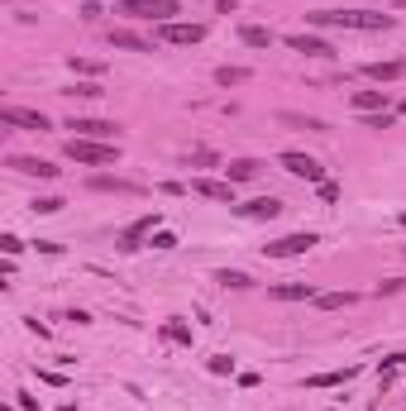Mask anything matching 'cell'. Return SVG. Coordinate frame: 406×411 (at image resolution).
<instances>
[{
	"label": "cell",
	"instance_id": "obj_1",
	"mask_svg": "<svg viewBox=\"0 0 406 411\" xmlns=\"http://www.w3.org/2000/svg\"><path fill=\"white\" fill-rule=\"evenodd\" d=\"M315 29H392L397 14H373V10H315L306 14Z\"/></svg>",
	"mask_w": 406,
	"mask_h": 411
},
{
	"label": "cell",
	"instance_id": "obj_2",
	"mask_svg": "<svg viewBox=\"0 0 406 411\" xmlns=\"http://www.w3.org/2000/svg\"><path fill=\"white\" fill-rule=\"evenodd\" d=\"M72 163H87V168H101V163H120V144H101V139H67L63 148Z\"/></svg>",
	"mask_w": 406,
	"mask_h": 411
},
{
	"label": "cell",
	"instance_id": "obj_3",
	"mask_svg": "<svg viewBox=\"0 0 406 411\" xmlns=\"http://www.w3.org/2000/svg\"><path fill=\"white\" fill-rule=\"evenodd\" d=\"M182 5L177 0H120L115 14H129V19H153V24H168Z\"/></svg>",
	"mask_w": 406,
	"mask_h": 411
},
{
	"label": "cell",
	"instance_id": "obj_4",
	"mask_svg": "<svg viewBox=\"0 0 406 411\" xmlns=\"http://www.w3.org/2000/svg\"><path fill=\"white\" fill-rule=\"evenodd\" d=\"M158 38H163V43H172V48H192V43H201V38H205V24L168 19V24H158Z\"/></svg>",
	"mask_w": 406,
	"mask_h": 411
},
{
	"label": "cell",
	"instance_id": "obj_5",
	"mask_svg": "<svg viewBox=\"0 0 406 411\" xmlns=\"http://www.w3.org/2000/svg\"><path fill=\"white\" fill-rule=\"evenodd\" d=\"M320 239L311 234V230H302V234H282V239H273V244H263V254L268 258H297V254H306V249H315Z\"/></svg>",
	"mask_w": 406,
	"mask_h": 411
},
{
	"label": "cell",
	"instance_id": "obj_6",
	"mask_svg": "<svg viewBox=\"0 0 406 411\" xmlns=\"http://www.w3.org/2000/svg\"><path fill=\"white\" fill-rule=\"evenodd\" d=\"M67 129H72V139H101V144H115V134H120L115 120H67Z\"/></svg>",
	"mask_w": 406,
	"mask_h": 411
},
{
	"label": "cell",
	"instance_id": "obj_7",
	"mask_svg": "<svg viewBox=\"0 0 406 411\" xmlns=\"http://www.w3.org/2000/svg\"><path fill=\"white\" fill-rule=\"evenodd\" d=\"M0 124H14V129H34V134H43V129H48V115H43V110H24V105H5V110H0Z\"/></svg>",
	"mask_w": 406,
	"mask_h": 411
},
{
	"label": "cell",
	"instance_id": "obj_8",
	"mask_svg": "<svg viewBox=\"0 0 406 411\" xmlns=\"http://www.w3.org/2000/svg\"><path fill=\"white\" fill-rule=\"evenodd\" d=\"M278 163H282V168H287L292 177H306V182H315V187L325 182V168H320V163H315L311 153H282Z\"/></svg>",
	"mask_w": 406,
	"mask_h": 411
},
{
	"label": "cell",
	"instance_id": "obj_9",
	"mask_svg": "<svg viewBox=\"0 0 406 411\" xmlns=\"http://www.w3.org/2000/svg\"><path fill=\"white\" fill-rule=\"evenodd\" d=\"M192 192H196V197H205V201L234 206V182H210V177H196V182H192Z\"/></svg>",
	"mask_w": 406,
	"mask_h": 411
},
{
	"label": "cell",
	"instance_id": "obj_10",
	"mask_svg": "<svg viewBox=\"0 0 406 411\" xmlns=\"http://www.w3.org/2000/svg\"><path fill=\"white\" fill-rule=\"evenodd\" d=\"M287 48H292V53H306V58H330V53H335V48H330L325 38H315V34H292Z\"/></svg>",
	"mask_w": 406,
	"mask_h": 411
},
{
	"label": "cell",
	"instance_id": "obj_11",
	"mask_svg": "<svg viewBox=\"0 0 406 411\" xmlns=\"http://www.w3.org/2000/svg\"><path fill=\"white\" fill-rule=\"evenodd\" d=\"M239 215H244V220H273V215H282V201H278V197H258V201L239 206Z\"/></svg>",
	"mask_w": 406,
	"mask_h": 411
},
{
	"label": "cell",
	"instance_id": "obj_12",
	"mask_svg": "<svg viewBox=\"0 0 406 411\" xmlns=\"http://www.w3.org/2000/svg\"><path fill=\"white\" fill-rule=\"evenodd\" d=\"M278 124H287V129H306V134H330L325 120H315V115H297V110H282Z\"/></svg>",
	"mask_w": 406,
	"mask_h": 411
},
{
	"label": "cell",
	"instance_id": "obj_13",
	"mask_svg": "<svg viewBox=\"0 0 406 411\" xmlns=\"http://www.w3.org/2000/svg\"><path fill=\"white\" fill-rule=\"evenodd\" d=\"M110 48H124V53H153V38H139L129 29H115L110 34Z\"/></svg>",
	"mask_w": 406,
	"mask_h": 411
},
{
	"label": "cell",
	"instance_id": "obj_14",
	"mask_svg": "<svg viewBox=\"0 0 406 411\" xmlns=\"http://www.w3.org/2000/svg\"><path fill=\"white\" fill-rule=\"evenodd\" d=\"M363 72H368L373 82H397V77H406V63L402 58H387V63H368Z\"/></svg>",
	"mask_w": 406,
	"mask_h": 411
},
{
	"label": "cell",
	"instance_id": "obj_15",
	"mask_svg": "<svg viewBox=\"0 0 406 411\" xmlns=\"http://www.w3.org/2000/svg\"><path fill=\"white\" fill-rule=\"evenodd\" d=\"M273 297H278V302H315V287H311V282H278Z\"/></svg>",
	"mask_w": 406,
	"mask_h": 411
},
{
	"label": "cell",
	"instance_id": "obj_16",
	"mask_svg": "<svg viewBox=\"0 0 406 411\" xmlns=\"http://www.w3.org/2000/svg\"><path fill=\"white\" fill-rule=\"evenodd\" d=\"M10 168L14 173H29V177H58V168L43 163V158H10Z\"/></svg>",
	"mask_w": 406,
	"mask_h": 411
},
{
	"label": "cell",
	"instance_id": "obj_17",
	"mask_svg": "<svg viewBox=\"0 0 406 411\" xmlns=\"http://www.w3.org/2000/svg\"><path fill=\"white\" fill-rule=\"evenodd\" d=\"M354 110H359V115L387 110V91H354Z\"/></svg>",
	"mask_w": 406,
	"mask_h": 411
},
{
	"label": "cell",
	"instance_id": "obj_18",
	"mask_svg": "<svg viewBox=\"0 0 406 411\" xmlns=\"http://www.w3.org/2000/svg\"><path fill=\"white\" fill-rule=\"evenodd\" d=\"M225 177H229V182H253V177H258V163H253V158H234V163L225 168Z\"/></svg>",
	"mask_w": 406,
	"mask_h": 411
},
{
	"label": "cell",
	"instance_id": "obj_19",
	"mask_svg": "<svg viewBox=\"0 0 406 411\" xmlns=\"http://www.w3.org/2000/svg\"><path fill=\"white\" fill-rule=\"evenodd\" d=\"M354 378V368H335V373H315V378H306V388H339V383H349Z\"/></svg>",
	"mask_w": 406,
	"mask_h": 411
},
{
	"label": "cell",
	"instance_id": "obj_20",
	"mask_svg": "<svg viewBox=\"0 0 406 411\" xmlns=\"http://www.w3.org/2000/svg\"><path fill=\"white\" fill-rule=\"evenodd\" d=\"M91 187H96V192H120V197H134V192H139V187L124 182V177H91Z\"/></svg>",
	"mask_w": 406,
	"mask_h": 411
},
{
	"label": "cell",
	"instance_id": "obj_21",
	"mask_svg": "<svg viewBox=\"0 0 406 411\" xmlns=\"http://www.w3.org/2000/svg\"><path fill=\"white\" fill-rule=\"evenodd\" d=\"M315 307H320V311H339V307H354V292H315Z\"/></svg>",
	"mask_w": 406,
	"mask_h": 411
},
{
	"label": "cell",
	"instance_id": "obj_22",
	"mask_svg": "<svg viewBox=\"0 0 406 411\" xmlns=\"http://www.w3.org/2000/svg\"><path fill=\"white\" fill-rule=\"evenodd\" d=\"M239 38H244L249 48H268V43H273V34H268L263 24H244V29H239Z\"/></svg>",
	"mask_w": 406,
	"mask_h": 411
},
{
	"label": "cell",
	"instance_id": "obj_23",
	"mask_svg": "<svg viewBox=\"0 0 406 411\" xmlns=\"http://www.w3.org/2000/svg\"><path fill=\"white\" fill-rule=\"evenodd\" d=\"M153 225H158V215H144V220H134V225L124 230V249H134V239H144Z\"/></svg>",
	"mask_w": 406,
	"mask_h": 411
},
{
	"label": "cell",
	"instance_id": "obj_24",
	"mask_svg": "<svg viewBox=\"0 0 406 411\" xmlns=\"http://www.w3.org/2000/svg\"><path fill=\"white\" fill-rule=\"evenodd\" d=\"M163 340H172V344H192V325H187V320H168V325H163Z\"/></svg>",
	"mask_w": 406,
	"mask_h": 411
},
{
	"label": "cell",
	"instance_id": "obj_25",
	"mask_svg": "<svg viewBox=\"0 0 406 411\" xmlns=\"http://www.w3.org/2000/svg\"><path fill=\"white\" fill-rule=\"evenodd\" d=\"M244 77H249L244 67H220V72H215V82H220V87H239Z\"/></svg>",
	"mask_w": 406,
	"mask_h": 411
},
{
	"label": "cell",
	"instance_id": "obj_26",
	"mask_svg": "<svg viewBox=\"0 0 406 411\" xmlns=\"http://www.w3.org/2000/svg\"><path fill=\"white\" fill-rule=\"evenodd\" d=\"M363 124L368 129H392V115L387 110H373V115H363Z\"/></svg>",
	"mask_w": 406,
	"mask_h": 411
},
{
	"label": "cell",
	"instance_id": "obj_27",
	"mask_svg": "<svg viewBox=\"0 0 406 411\" xmlns=\"http://www.w3.org/2000/svg\"><path fill=\"white\" fill-rule=\"evenodd\" d=\"M72 72H87V77H101V63H91V58H72Z\"/></svg>",
	"mask_w": 406,
	"mask_h": 411
},
{
	"label": "cell",
	"instance_id": "obj_28",
	"mask_svg": "<svg viewBox=\"0 0 406 411\" xmlns=\"http://www.w3.org/2000/svg\"><path fill=\"white\" fill-rule=\"evenodd\" d=\"M67 96H87V101H91V96H105V91L96 87V82H77V87H72Z\"/></svg>",
	"mask_w": 406,
	"mask_h": 411
},
{
	"label": "cell",
	"instance_id": "obj_29",
	"mask_svg": "<svg viewBox=\"0 0 406 411\" xmlns=\"http://www.w3.org/2000/svg\"><path fill=\"white\" fill-rule=\"evenodd\" d=\"M402 364H406V354H387V359H383V383H387V378H392Z\"/></svg>",
	"mask_w": 406,
	"mask_h": 411
},
{
	"label": "cell",
	"instance_id": "obj_30",
	"mask_svg": "<svg viewBox=\"0 0 406 411\" xmlns=\"http://www.w3.org/2000/svg\"><path fill=\"white\" fill-rule=\"evenodd\" d=\"M34 210H38V215H58L63 201H58V197H43V201H34Z\"/></svg>",
	"mask_w": 406,
	"mask_h": 411
},
{
	"label": "cell",
	"instance_id": "obj_31",
	"mask_svg": "<svg viewBox=\"0 0 406 411\" xmlns=\"http://www.w3.org/2000/svg\"><path fill=\"white\" fill-rule=\"evenodd\" d=\"M220 282H225V287H249V278H244V273H220Z\"/></svg>",
	"mask_w": 406,
	"mask_h": 411
},
{
	"label": "cell",
	"instance_id": "obj_32",
	"mask_svg": "<svg viewBox=\"0 0 406 411\" xmlns=\"http://www.w3.org/2000/svg\"><path fill=\"white\" fill-rule=\"evenodd\" d=\"M172 244H177V239H172L168 230H158V234H153V249H172Z\"/></svg>",
	"mask_w": 406,
	"mask_h": 411
},
{
	"label": "cell",
	"instance_id": "obj_33",
	"mask_svg": "<svg viewBox=\"0 0 406 411\" xmlns=\"http://www.w3.org/2000/svg\"><path fill=\"white\" fill-rule=\"evenodd\" d=\"M0 249H5V254H10V258H14V254H19V249H24V244H19V239H14V234H5V239H0Z\"/></svg>",
	"mask_w": 406,
	"mask_h": 411
},
{
	"label": "cell",
	"instance_id": "obj_34",
	"mask_svg": "<svg viewBox=\"0 0 406 411\" xmlns=\"http://www.w3.org/2000/svg\"><path fill=\"white\" fill-rule=\"evenodd\" d=\"M229 368H234V359H225V354H220V359H210V373H229Z\"/></svg>",
	"mask_w": 406,
	"mask_h": 411
},
{
	"label": "cell",
	"instance_id": "obj_35",
	"mask_svg": "<svg viewBox=\"0 0 406 411\" xmlns=\"http://www.w3.org/2000/svg\"><path fill=\"white\" fill-rule=\"evenodd\" d=\"M192 163H196V168H210V163H215V153H205V148H196V153H192Z\"/></svg>",
	"mask_w": 406,
	"mask_h": 411
},
{
	"label": "cell",
	"instance_id": "obj_36",
	"mask_svg": "<svg viewBox=\"0 0 406 411\" xmlns=\"http://www.w3.org/2000/svg\"><path fill=\"white\" fill-rule=\"evenodd\" d=\"M402 225H406V210H402Z\"/></svg>",
	"mask_w": 406,
	"mask_h": 411
},
{
	"label": "cell",
	"instance_id": "obj_37",
	"mask_svg": "<svg viewBox=\"0 0 406 411\" xmlns=\"http://www.w3.org/2000/svg\"><path fill=\"white\" fill-rule=\"evenodd\" d=\"M402 115H406V101H402Z\"/></svg>",
	"mask_w": 406,
	"mask_h": 411
},
{
	"label": "cell",
	"instance_id": "obj_38",
	"mask_svg": "<svg viewBox=\"0 0 406 411\" xmlns=\"http://www.w3.org/2000/svg\"><path fill=\"white\" fill-rule=\"evenodd\" d=\"M402 5H406V0H402Z\"/></svg>",
	"mask_w": 406,
	"mask_h": 411
}]
</instances>
